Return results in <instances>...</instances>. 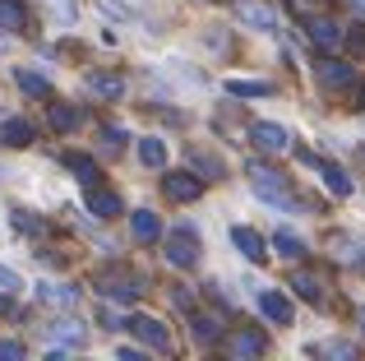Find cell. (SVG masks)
<instances>
[{"label":"cell","mask_w":365,"mask_h":361,"mask_svg":"<svg viewBox=\"0 0 365 361\" xmlns=\"http://www.w3.org/2000/svg\"><path fill=\"white\" fill-rule=\"evenodd\" d=\"M250 185H255L259 199H268V204H292V180H287L282 172H273V167H259L250 163Z\"/></svg>","instance_id":"cell-1"},{"label":"cell","mask_w":365,"mask_h":361,"mask_svg":"<svg viewBox=\"0 0 365 361\" xmlns=\"http://www.w3.org/2000/svg\"><path fill=\"white\" fill-rule=\"evenodd\" d=\"M167 264H176V269H190V264L199 260V236H195V227H176V232L167 236Z\"/></svg>","instance_id":"cell-2"},{"label":"cell","mask_w":365,"mask_h":361,"mask_svg":"<svg viewBox=\"0 0 365 361\" xmlns=\"http://www.w3.org/2000/svg\"><path fill=\"white\" fill-rule=\"evenodd\" d=\"M250 139H255V148H264V153H287V148H292V135H287L282 126H273V121H255V126H250Z\"/></svg>","instance_id":"cell-3"},{"label":"cell","mask_w":365,"mask_h":361,"mask_svg":"<svg viewBox=\"0 0 365 361\" xmlns=\"http://www.w3.org/2000/svg\"><path fill=\"white\" fill-rule=\"evenodd\" d=\"M162 190H167V199H176V204H190V199L204 195V180H199L195 172H167Z\"/></svg>","instance_id":"cell-4"},{"label":"cell","mask_w":365,"mask_h":361,"mask_svg":"<svg viewBox=\"0 0 365 361\" xmlns=\"http://www.w3.org/2000/svg\"><path fill=\"white\" fill-rule=\"evenodd\" d=\"M236 19L250 24V28H259V33H273L277 28V9L264 5V0H241V5H236Z\"/></svg>","instance_id":"cell-5"},{"label":"cell","mask_w":365,"mask_h":361,"mask_svg":"<svg viewBox=\"0 0 365 361\" xmlns=\"http://www.w3.org/2000/svg\"><path fill=\"white\" fill-rule=\"evenodd\" d=\"M314 79H319L324 88H351V83H356V65H347V61H319V65H314Z\"/></svg>","instance_id":"cell-6"},{"label":"cell","mask_w":365,"mask_h":361,"mask_svg":"<svg viewBox=\"0 0 365 361\" xmlns=\"http://www.w3.org/2000/svg\"><path fill=\"white\" fill-rule=\"evenodd\" d=\"M301 163H310L314 172H319V180L333 190V195H351V176L342 172L338 163H324V158H314V153H301Z\"/></svg>","instance_id":"cell-7"},{"label":"cell","mask_w":365,"mask_h":361,"mask_svg":"<svg viewBox=\"0 0 365 361\" xmlns=\"http://www.w3.org/2000/svg\"><path fill=\"white\" fill-rule=\"evenodd\" d=\"M98 292H102V297H111V301H134L143 288H139V278H130V273H102Z\"/></svg>","instance_id":"cell-8"},{"label":"cell","mask_w":365,"mask_h":361,"mask_svg":"<svg viewBox=\"0 0 365 361\" xmlns=\"http://www.w3.org/2000/svg\"><path fill=\"white\" fill-rule=\"evenodd\" d=\"M130 329H134V334H139L148 347H158V352H167V347H171L167 325H162V320H153V315H130Z\"/></svg>","instance_id":"cell-9"},{"label":"cell","mask_w":365,"mask_h":361,"mask_svg":"<svg viewBox=\"0 0 365 361\" xmlns=\"http://www.w3.org/2000/svg\"><path fill=\"white\" fill-rule=\"evenodd\" d=\"M232 245L245 255L250 264H264V255H268V245H264V236L255 232V227H232Z\"/></svg>","instance_id":"cell-10"},{"label":"cell","mask_w":365,"mask_h":361,"mask_svg":"<svg viewBox=\"0 0 365 361\" xmlns=\"http://www.w3.org/2000/svg\"><path fill=\"white\" fill-rule=\"evenodd\" d=\"M259 310H264L273 325H292V297H282V292H259Z\"/></svg>","instance_id":"cell-11"},{"label":"cell","mask_w":365,"mask_h":361,"mask_svg":"<svg viewBox=\"0 0 365 361\" xmlns=\"http://www.w3.org/2000/svg\"><path fill=\"white\" fill-rule=\"evenodd\" d=\"M130 232H134V241L153 245V241L162 236V223H158V213H148V208H139V213H130Z\"/></svg>","instance_id":"cell-12"},{"label":"cell","mask_w":365,"mask_h":361,"mask_svg":"<svg viewBox=\"0 0 365 361\" xmlns=\"http://www.w3.org/2000/svg\"><path fill=\"white\" fill-rule=\"evenodd\" d=\"M88 93H93V98H107V102H116L120 98V93H125V79H120V74H88Z\"/></svg>","instance_id":"cell-13"},{"label":"cell","mask_w":365,"mask_h":361,"mask_svg":"<svg viewBox=\"0 0 365 361\" xmlns=\"http://www.w3.org/2000/svg\"><path fill=\"white\" fill-rule=\"evenodd\" d=\"M227 347H232L236 357H259L268 347V338L259 334V329H241V334H232V343H227Z\"/></svg>","instance_id":"cell-14"},{"label":"cell","mask_w":365,"mask_h":361,"mask_svg":"<svg viewBox=\"0 0 365 361\" xmlns=\"http://www.w3.org/2000/svg\"><path fill=\"white\" fill-rule=\"evenodd\" d=\"M37 297H42L46 306H74L79 292H74L70 283H37Z\"/></svg>","instance_id":"cell-15"},{"label":"cell","mask_w":365,"mask_h":361,"mask_svg":"<svg viewBox=\"0 0 365 361\" xmlns=\"http://www.w3.org/2000/svg\"><path fill=\"white\" fill-rule=\"evenodd\" d=\"M14 83L24 93H33V98H51V79H46V74H37V70H24V65H19V70H14Z\"/></svg>","instance_id":"cell-16"},{"label":"cell","mask_w":365,"mask_h":361,"mask_svg":"<svg viewBox=\"0 0 365 361\" xmlns=\"http://www.w3.org/2000/svg\"><path fill=\"white\" fill-rule=\"evenodd\" d=\"M61 163H65V167H70V172H74V176H79V180H83V185H98V176H102V172H98V163H93V158H88V153H65V158H61Z\"/></svg>","instance_id":"cell-17"},{"label":"cell","mask_w":365,"mask_h":361,"mask_svg":"<svg viewBox=\"0 0 365 361\" xmlns=\"http://www.w3.org/2000/svg\"><path fill=\"white\" fill-rule=\"evenodd\" d=\"M310 42L314 46H338L342 42V28L333 19H310Z\"/></svg>","instance_id":"cell-18"},{"label":"cell","mask_w":365,"mask_h":361,"mask_svg":"<svg viewBox=\"0 0 365 361\" xmlns=\"http://www.w3.org/2000/svg\"><path fill=\"white\" fill-rule=\"evenodd\" d=\"M88 213L93 218H116L120 213V195H111V190H93V195H88Z\"/></svg>","instance_id":"cell-19"},{"label":"cell","mask_w":365,"mask_h":361,"mask_svg":"<svg viewBox=\"0 0 365 361\" xmlns=\"http://www.w3.org/2000/svg\"><path fill=\"white\" fill-rule=\"evenodd\" d=\"M83 121L79 107H65V102H51V130H61V135H70L74 126Z\"/></svg>","instance_id":"cell-20"},{"label":"cell","mask_w":365,"mask_h":361,"mask_svg":"<svg viewBox=\"0 0 365 361\" xmlns=\"http://www.w3.org/2000/svg\"><path fill=\"white\" fill-rule=\"evenodd\" d=\"M46 334H51V343H65V347H79L83 343V329L74 325V320H56Z\"/></svg>","instance_id":"cell-21"},{"label":"cell","mask_w":365,"mask_h":361,"mask_svg":"<svg viewBox=\"0 0 365 361\" xmlns=\"http://www.w3.org/2000/svg\"><path fill=\"white\" fill-rule=\"evenodd\" d=\"M227 93H232V98H268L273 83H264V79H232V83H227Z\"/></svg>","instance_id":"cell-22"},{"label":"cell","mask_w":365,"mask_h":361,"mask_svg":"<svg viewBox=\"0 0 365 361\" xmlns=\"http://www.w3.org/2000/svg\"><path fill=\"white\" fill-rule=\"evenodd\" d=\"M292 288H296V297H305V301H324V283L314 278V273H292Z\"/></svg>","instance_id":"cell-23"},{"label":"cell","mask_w":365,"mask_h":361,"mask_svg":"<svg viewBox=\"0 0 365 361\" xmlns=\"http://www.w3.org/2000/svg\"><path fill=\"white\" fill-rule=\"evenodd\" d=\"M0 135H5L9 148H28V144H33V126H28V121H5Z\"/></svg>","instance_id":"cell-24"},{"label":"cell","mask_w":365,"mask_h":361,"mask_svg":"<svg viewBox=\"0 0 365 361\" xmlns=\"http://www.w3.org/2000/svg\"><path fill=\"white\" fill-rule=\"evenodd\" d=\"M139 163L143 167H167V144L162 139H139Z\"/></svg>","instance_id":"cell-25"},{"label":"cell","mask_w":365,"mask_h":361,"mask_svg":"<svg viewBox=\"0 0 365 361\" xmlns=\"http://www.w3.org/2000/svg\"><path fill=\"white\" fill-rule=\"evenodd\" d=\"M24 5H19V0H0V28H5V33H19V28H24Z\"/></svg>","instance_id":"cell-26"},{"label":"cell","mask_w":365,"mask_h":361,"mask_svg":"<svg viewBox=\"0 0 365 361\" xmlns=\"http://www.w3.org/2000/svg\"><path fill=\"white\" fill-rule=\"evenodd\" d=\"M273 250L282 255V260H301V255H305V241H301V236H292V232H277L273 236Z\"/></svg>","instance_id":"cell-27"},{"label":"cell","mask_w":365,"mask_h":361,"mask_svg":"<svg viewBox=\"0 0 365 361\" xmlns=\"http://www.w3.org/2000/svg\"><path fill=\"white\" fill-rule=\"evenodd\" d=\"M190 329H195L199 343H217V338H222V329H217L213 315H190Z\"/></svg>","instance_id":"cell-28"},{"label":"cell","mask_w":365,"mask_h":361,"mask_svg":"<svg viewBox=\"0 0 365 361\" xmlns=\"http://www.w3.org/2000/svg\"><path fill=\"white\" fill-rule=\"evenodd\" d=\"M14 232L24 236H46V223L37 213H28V208H14Z\"/></svg>","instance_id":"cell-29"},{"label":"cell","mask_w":365,"mask_h":361,"mask_svg":"<svg viewBox=\"0 0 365 361\" xmlns=\"http://www.w3.org/2000/svg\"><path fill=\"white\" fill-rule=\"evenodd\" d=\"M195 167H199V172H208V176H222V163H217V158L213 153H204V148H195Z\"/></svg>","instance_id":"cell-30"},{"label":"cell","mask_w":365,"mask_h":361,"mask_svg":"<svg viewBox=\"0 0 365 361\" xmlns=\"http://www.w3.org/2000/svg\"><path fill=\"white\" fill-rule=\"evenodd\" d=\"M24 357V343H14V338H0V361H19Z\"/></svg>","instance_id":"cell-31"},{"label":"cell","mask_w":365,"mask_h":361,"mask_svg":"<svg viewBox=\"0 0 365 361\" xmlns=\"http://www.w3.org/2000/svg\"><path fill=\"white\" fill-rule=\"evenodd\" d=\"M19 288H24V283H19V273L0 264V292H19Z\"/></svg>","instance_id":"cell-32"},{"label":"cell","mask_w":365,"mask_h":361,"mask_svg":"<svg viewBox=\"0 0 365 361\" xmlns=\"http://www.w3.org/2000/svg\"><path fill=\"white\" fill-rule=\"evenodd\" d=\"M347 46H351V56H365V24L347 33Z\"/></svg>","instance_id":"cell-33"},{"label":"cell","mask_w":365,"mask_h":361,"mask_svg":"<svg viewBox=\"0 0 365 361\" xmlns=\"http://www.w3.org/2000/svg\"><path fill=\"white\" fill-rule=\"evenodd\" d=\"M102 139H107V148H120L125 144V130L120 126H107V130H102Z\"/></svg>","instance_id":"cell-34"},{"label":"cell","mask_w":365,"mask_h":361,"mask_svg":"<svg viewBox=\"0 0 365 361\" xmlns=\"http://www.w3.org/2000/svg\"><path fill=\"white\" fill-rule=\"evenodd\" d=\"M351 5H356V9H361V14H365V0H351Z\"/></svg>","instance_id":"cell-35"}]
</instances>
